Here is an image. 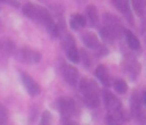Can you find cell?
Wrapping results in <instances>:
<instances>
[{
    "mask_svg": "<svg viewBox=\"0 0 146 125\" xmlns=\"http://www.w3.org/2000/svg\"><path fill=\"white\" fill-rule=\"evenodd\" d=\"M80 92L83 94L85 103L90 108L99 106V91H98V86L94 84V81L86 80V78L80 81Z\"/></svg>",
    "mask_w": 146,
    "mask_h": 125,
    "instance_id": "6da1fadb",
    "label": "cell"
},
{
    "mask_svg": "<svg viewBox=\"0 0 146 125\" xmlns=\"http://www.w3.org/2000/svg\"><path fill=\"white\" fill-rule=\"evenodd\" d=\"M19 56H21V59H22V61L29 63V64H35V63H38L39 59H41L39 52H36V50H33V49H29V47L21 49Z\"/></svg>",
    "mask_w": 146,
    "mask_h": 125,
    "instance_id": "7a4b0ae2",
    "label": "cell"
},
{
    "mask_svg": "<svg viewBox=\"0 0 146 125\" xmlns=\"http://www.w3.org/2000/svg\"><path fill=\"white\" fill-rule=\"evenodd\" d=\"M63 77L71 86H77V81H79V72H77L76 67L64 64L63 66Z\"/></svg>",
    "mask_w": 146,
    "mask_h": 125,
    "instance_id": "3957f363",
    "label": "cell"
},
{
    "mask_svg": "<svg viewBox=\"0 0 146 125\" xmlns=\"http://www.w3.org/2000/svg\"><path fill=\"white\" fill-rule=\"evenodd\" d=\"M21 78H22V83L25 84V89L29 91V94L30 95H36V94L39 92V86H38V83H36L35 80H33L30 75H27V74H21Z\"/></svg>",
    "mask_w": 146,
    "mask_h": 125,
    "instance_id": "277c9868",
    "label": "cell"
},
{
    "mask_svg": "<svg viewBox=\"0 0 146 125\" xmlns=\"http://www.w3.org/2000/svg\"><path fill=\"white\" fill-rule=\"evenodd\" d=\"M66 56L71 59L72 63H79V59H80V55H79V50L76 49V45H74V42H72V39H71V36H68V39H66Z\"/></svg>",
    "mask_w": 146,
    "mask_h": 125,
    "instance_id": "5b68a950",
    "label": "cell"
},
{
    "mask_svg": "<svg viewBox=\"0 0 146 125\" xmlns=\"http://www.w3.org/2000/svg\"><path fill=\"white\" fill-rule=\"evenodd\" d=\"M58 106H60V111L63 113V116H71L76 111L74 102L71 99H60L58 100Z\"/></svg>",
    "mask_w": 146,
    "mask_h": 125,
    "instance_id": "8992f818",
    "label": "cell"
},
{
    "mask_svg": "<svg viewBox=\"0 0 146 125\" xmlns=\"http://www.w3.org/2000/svg\"><path fill=\"white\" fill-rule=\"evenodd\" d=\"M115 6H116L118 9H119L121 13H123L124 16H126V19L129 22H132V16H130V3L129 0H113Z\"/></svg>",
    "mask_w": 146,
    "mask_h": 125,
    "instance_id": "52a82bcc",
    "label": "cell"
},
{
    "mask_svg": "<svg viewBox=\"0 0 146 125\" xmlns=\"http://www.w3.org/2000/svg\"><path fill=\"white\" fill-rule=\"evenodd\" d=\"M105 27H108L111 31H113L115 34H119L121 31H124L123 30V27H121V24L118 22V19L116 17H113V16H105Z\"/></svg>",
    "mask_w": 146,
    "mask_h": 125,
    "instance_id": "ba28073f",
    "label": "cell"
},
{
    "mask_svg": "<svg viewBox=\"0 0 146 125\" xmlns=\"http://www.w3.org/2000/svg\"><path fill=\"white\" fill-rule=\"evenodd\" d=\"M126 69H127V72L130 74V77L135 78L137 74H138V70H140V66H138V63H137V59L126 58Z\"/></svg>",
    "mask_w": 146,
    "mask_h": 125,
    "instance_id": "9c48e42d",
    "label": "cell"
},
{
    "mask_svg": "<svg viewBox=\"0 0 146 125\" xmlns=\"http://www.w3.org/2000/svg\"><path fill=\"white\" fill-rule=\"evenodd\" d=\"M126 42H127V45H129L130 49H133V50L140 49V41L132 31H126Z\"/></svg>",
    "mask_w": 146,
    "mask_h": 125,
    "instance_id": "30bf717a",
    "label": "cell"
},
{
    "mask_svg": "<svg viewBox=\"0 0 146 125\" xmlns=\"http://www.w3.org/2000/svg\"><path fill=\"white\" fill-rule=\"evenodd\" d=\"M71 27L76 28V30L85 27V17H83L82 14H74L72 17H71Z\"/></svg>",
    "mask_w": 146,
    "mask_h": 125,
    "instance_id": "8fae6325",
    "label": "cell"
},
{
    "mask_svg": "<svg viewBox=\"0 0 146 125\" xmlns=\"http://www.w3.org/2000/svg\"><path fill=\"white\" fill-rule=\"evenodd\" d=\"M83 42H85L86 47H90V49H94V47H98L99 41H98V38H96V34L86 33L85 36H83Z\"/></svg>",
    "mask_w": 146,
    "mask_h": 125,
    "instance_id": "7c38bea8",
    "label": "cell"
},
{
    "mask_svg": "<svg viewBox=\"0 0 146 125\" xmlns=\"http://www.w3.org/2000/svg\"><path fill=\"white\" fill-rule=\"evenodd\" d=\"M96 75H98V78H99V80H101L102 83H104L105 86H107V84H108V81H110V80H108L107 69H105L104 66H99V67L96 69Z\"/></svg>",
    "mask_w": 146,
    "mask_h": 125,
    "instance_id": "4fadbf2b",
    "label": "cell"
},
{
    "mask_svg": "<svg viewBox=\"0 0 146 125\" xmlns=\"http://www.w3.org/2000/svg\"><path fill=\"white\" fill-rule=\"evenodd\" d=\"M24 13H25V16H29V17H32V19H35L36 20V14H38V6H35V5H25L24 6Z\"/></svg>",
    "mask_w": 146,
    "mask_h": 125,
    "instance_id": "5bb4252c",
    "label": "cell"
},
{
    "mask_svg": "<svg viewBox=\"0 0 146 125\" xmlns=\"http://www.w3.org/2000/svg\"><path fill=\"white\" fill-rule=\"evenodd\" d=\"M86 16L90 17L91 24H98L99 16H98V9H96L94 6H88V8H86Z\"/></svg>",
    "mask_w": 146,
    "mask_h": 125,
    "instance_id": "9a60e30c",
    "label": "cell"
},
{
    "mask_svg": "<svg viewBox=\"0 0 146 125\" xmlns=\"http://www.w3.org/2000/svg\"><path fill=\"white\" fill-rule=\"evenodd\" d=\"M107 125H123V120H121V117H118V116L110 113L107 116Z\"/></svg>",
    "mask_w": 146,
    "mask_h": 125,
    "instance_id": "2e32d148",
    "label": "cell"
},
{
    "mask_svg": "<svg viewBox=\"0 0 146 125\" xmlns=\"http://www.w3.org/2000/svg\"><path fill=\"white\" fill-rule=\"evenodd\" d=\"M113 86H115V89H116V92H119V94H124L127 91V84L124 83L123 80H116L113 83Z\"/></svg>",
    "mask_w": 146,
    "mask_h": 125,
    "instance_id": "e0dca14e",
    "label": "cell"
},
{
    "mask_svg": "<svg viewBox=\"0 0 146 125\" xmlns=\"http://www.w3.org/2000/svg\"><path fill=\"white\" fill-rule=\"evenodd\" d=\"M132 114L140 116V100L137 95H133V99H132Z\"/></svg>",
    "mask_w": 146,
    "mask_h": 125,
    "instance_id": "ac0fdd59",
    "label": "cell"
},
{
    "mask_svg": "<svg viewBox=\"0 0 146 125\" xmlns=\"http://www.w3.org/2000/svg\"><path fill=\"white\" fill-rule=\"evenodd\" d=\"M143 2L145 0H132V6L138 16H143Z\"/></svg>",
    "mask_w": 146,
    "mask_h": 125,
    "instance_id": "d6986e66",
    "label": "cell"
},
{
    "mask_svg": "<svg viewBox=\"0 0 146 125\" xmlns=\"http://www.w3.org/2000/svg\"><path fill=\"white\" fill-rule=\"evenodd\" d=\"M7 120V109H5L3 105H0V122Z\"/></svg>",
    "mask_w": 146,
    "mask_h": 125,
    "instance_id": "ffe728a7",
    "label": "cell"
},
{
    "mask_svg": "<svg viewBox=\"0 0 146 125\" xmlns=\"http://www.w3.org/2000/svg\"><path fill=\"white\" fill-rule=\"evenodd\" d=\"M141 103H143V105H146V92L141 94Z\"/></svg>",
    "mask_w": 146,
    "mask_h": 125,
    "instance_id": "44dd1931",
    "label": "cell"
},
{
    "mask_svg": "<svg viewBox=\"0 0 146 125\" xmlns=\"http://www.w3.org/2000/svg\"><path fill=\"white\" fill-rule=\"evenodd\" d=\"M0 2H10V0H0Z\"/></svg>",
    "mask_w": 146,
    "mask_h": 125,
    "instance_id": "7402d4cb",
    "label": "cell"
}]
</instances>
